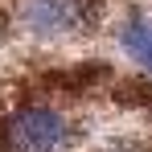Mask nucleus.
Listing matches in <instances>:
<instances>
[{"label":"nucleus","mask_w":152,"mask_h":152,"mask_svg":"<svg viewBox=\"0 0 152 152\" xmlns=\"http://www.w3.org/2000/svg\"><path fill=\"white\" fill-rule=\"evenodd\" d=\"M17 25L41 41H62L95 25V0H17Z\"/></svg>","instance_id":"f03ea898"},{"label":"nucleus","mask_w":152,"mask_h":152,"mask_svg":"<svg viewBox=\"0 0 152 152\" xmlns=\"http://www.w3.org/2000/svg\"><path fill=\"white\" fill-rule=\"evenodd\" d=\"M74 124L50 103H25L0 124V152H66Z\"/></svg>","instance_id":"f257e3e1"},{"label":"nucleus","mask_w":152,"mask_h":152,"mask_svg":"<svg viewBox=\"0 0 152 152\" xmlns=\"http://www.w3.org/2000/svg\"><path fill=\"white\" fill-rule=\"evenodd\" d=\"M119 37H124V50L132 53L140 66L152 70V25H148V21H127Z\"/></svg>","instance_id":"7ed1b4c3"},{"label":"nucleus","mask_w":152,"mask_h":152,"mask_svg":"<svg viewBox=\"0 0 152 152\" xmlns=\"http://www.w3.org/2000/svg\"><path fill=\"white\" fill-rule=\"evenodd\" d=\"M103 152H140V148H132V144H115V148H103Z\"/></svg>","instance_id":"20e7f679"}]
</instances>
